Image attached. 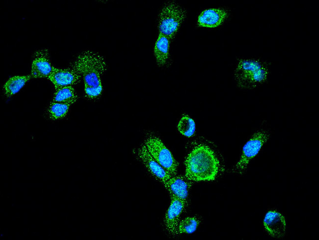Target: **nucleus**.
Returning <instances> with one entry per match:
<instances>
[{
	"label": "nucleus",
	"instance_id": "obj_19",
	"mask_svg": "<svg viewBox=\"0 0 319 240\" xmlns=\"http://www.w3.org/2000/svg\"><path fill=\"white\" fill-rule=\"evenodd\" d=\"M200 223L199 219L196 217H186L180 221L178 231L179 234L193 233Z\"/></svg>",
	"mask_w": 319,
	"mask_h": 240
},
{
	"label": "nucleus",
	"instance_id": "obj_14",
	"mask_svg": "<svg viewBox=\"0 0 319 240\" xmlns=\"http://www.w3.org/2000/svg\"><path fill=\"white\" fill-rule=\"evenodd\" d=\"M170 42L167 37L159 33L154 46V54L157 64L160 67L164 66L168 61Z\"/></svg>",
	"mask_w": 319,
	"mask_h": 240
},
{
	"label": "nucleus",
	"instance_id": "obj_11",
	"mask_svg": "<svg viewBox=\"0 0 319 240\" xmlns=\"http://www.w3.org/2000/svg\"><path fill=\"white\" fill-rule=\"evenodd\" d=\"M228 16V10L224 8L207 9L199 15L197 24L201 27L215 28L221 26Z\"/></svg>",
	"mask_w": 319,
	"mask_h": 240
},
{
	"label": "nucleus",
	"instance_id": "obj_13",
	"mask_svg": "<svg viewBox=\"0 0 319 240\" xmlns=\"http://www.w3.org/2000/svg\"><path fill=\"white\" fill-rule=\"evenodd\" d=\"M264 226L266 232L276 238H282L286 230V222L284 216L275 210H269L264 219Z\"/></svg>",
	"mask_w": 319,
	"mask_h": 240
},
{
	"label": "nucleus",
	"instance_id": "obj_18",
	"mask_svg": "<svg viewBox=\"0 0 319 240\" xmlns=\"http://www.w3.org/2000/svg\"><path fill=\"white\" fill-rule=\"evenodd\" d=\"M178 130L183 135L187 137L193 136L195 131V124L194 120L186 115L181 118L178 125Z\"/></svg>",
	"mask_w": 319,
	"mask_h": 240
},
{
	"label": "nucleus",
	"instance_id": "obj_10",
	"mask_svg": "<svg viewBox=\"0 0 319 240\" xmlns=\"http://www.w3.org/2000/svg\"><path fill=\"white\" fill-rule=\"evenodd\" d=\"M53 66L49 51L47 49L37 50L33 55L31 64V76L34 78H48Z\"/></svg>",
	"mask_w": 319,
	"mask_h": 240
},
{
	"label": "nucleus",
	"instance_id": "obj_9",
	"mask_svg": "<svg viewBox=\"0 0 319 240\" xmlns=\"http://www.w3.org/2000/svg\"><path fill=\"white\" fill-rule=\"evenodd\" d=\"M81 79L80 75L75 69L59 68L53 66L52 73L48 79L53 84L55 90L78 84Z\"/></svg>",
	"mask_w": 319,
	"mask_h": 240
},
{
	"label": "nucleus",
	"instance_id": "obj_5",
	"mask_svg": "<svg viewBox=\"0 0 319 240\" xmlns=\"http://www.w3.org/2000/svg\"><path fill=\"white\" fill-rule=\"evenodd\" d=\"M143 144L152 156L161 167L171 176L177 175L178 163L160 138L149 133L145 138Z\"/></svg>",
	"mask_w": 319,
	"mask_h": 240
},
{
	"label": "nucleus",
	"instance_id": "obj_6",
	"mask_svg": "<svg viewBox=\"0 0 319 240\" xmlns=\"http://www.w3.org/2000/svg\"><path fill=\"white\" fill-rule=\"evenodd\" d=\"M269 136V133L266 130H259L255 132L243 146L240 158L232 171L243 173L250 161L258 154L266 142Z\"/></svg>",
	"mask_w": 319,
	"mask_h": 240
},
{
	"label": "nucleus",
	"instance_id": "obj_2",
	"mask_svg": "<svg viewBox=\"0 0 319 240\" xmlns=\"http://www.w3.org/2000/svg\"><path fill=\"white\" fill-rule=\"evenodd\" d=\"M82 78L84 96L88 99L100 97L103 91L102 77L107 69L105 58L99 53L87 50L80 54L70 65Z\"/></svg>",
	"mask_w": 319,
	"mask_h": 240
},
{
	"label": "nucleus",
	"instance_id": "obj_12",
	"mask_svg": "<svg viewBox=\"0 0 319 240\" xmlns=\"http://www.w3.org/2000/svg\"><path fill=\"white\" fill-rule=\"evenodd\" d=\"M192 183V181L185 176L176 175L171 176L163 184L168 191L171 198H176L187 201Z\"/></svg>",
	"mask_w": 319,
	"mask_h": 240
},
{
	"label": "nucleus",
	"instance_id": "obj_16",
	"mask_svg": "<svg viewBox=\"0 0 319 240\" xmlns=\"http://www.w3.org/2000/svg\"><path fill=\"white\" fill-rule=\"evenodd\" d=\"M78 99V95L72 86L64 87L55 90L51 102L74 104Z\"/></svg>",
	"mask_w": 319,
	"mask_h": 240
},
{
	"label": "nucleus",
	"instance_id": "obj_1",
	"mask_svg": "<svg viewBox=\"0 0 319 240\" xmlns=\"http://www.w3.org/2000/svg\"><path fill=\"white\" fill-rule=\"evenodd\" d=\"M185 177L191 181H211L218 175L220 163L214 150L201 142L193 143L185 160Z\"/></svg>",
	"mask_w": 319,
	"mask_h": 240
},
{
	"label": "nucleus",
	"instance_id": "obj_7",
	"mask_svg": "<svg viewBox=\"0 0 319 240\" xmlns=\"http://www.w3.org/2000/svg\"><path fill=\"white\" fill-rule=\"evenodd\" d=\"M135 153L150 174L162 184L172 176L152 156L143 143L136 149Z\"/></svg>",
	"mask_w": 319,
	"mask_h": 240
},
{
	"label": "nucleus",
	"instance_id": "obj_4",
	"mask_svg": "<svg viewBox=\"0 0 319 240\" xmlns=\"http://www.w3.org/2000/svg\"><path fill=\"white\" fill-rule=\"evenodd\" d=\"M186 17V11L174 1H167L161 8L158 20L159 33L167 37L170 40L176 36Z\"/></svg>",
	"mask_w": 319,
	"mask_h": 240
},
{
	"label": "nucleus",
	"instance_id": "obj_15",
	"mask_svg": "<svg viewBox=\"0 0 319 240\" xmlns=\"http://www.w3.org/2000/svg\"><path fill=\"white\" fill-rule=\"evenodd\" d=\"M31 77V75L14 76L10 77L3 87L5 96L6 97H10L17 93Z\"/></svg>",
	"mask_w": 319,
	"mask_h": 240
},
{
	"label": "nucleus",
	"instance_id": "obj_8",
	"mask_svg": "<svg viewBox=\"0 0 319 240\" xmlns=\"http://www.w3.org/2000/svg\"><path fill=\"white\" fill-rule=\"evenodd\" d=\"M187 201L178 198H171L170 205L166 212L164 218L165 229L172 236H177L180 218L185 210Z\"/></svg>",
	"mask_w": 319,
	"mask_h": 240
},
{
	"label": "nucleus",
	"instance_id": "obj_17",
	"mask_svg": "<svg viewBox=\"0 0 319 240\" xmlns=\"http://www.w3.org/2000/svg\"><path fill=\"white\" fill-rule=\"evenodd\" d=\"M71 105L67 103L51 102L48 109V114L50 119L58 120L65 118Z\"/></svg>",
	"mask_w": 319,
	"mask_h": 240
},
{
	"label": "nucleus",
	"instance_id": "obj_3",
	"mask_svg": "<svg viewBox=\"0 0 319 240\" xmlns=\"http://www.w3.org/2000/svg\"><path fill=\"white\" fill-rule=\"evenodd\" d=\"M269 74L266 61L257 58L240 59L236 63L234 78L239 88L251 90L265 83Z\"/></svg>",
	"mask_w": 319,
	"mask_h": 240
}]
</instances>
